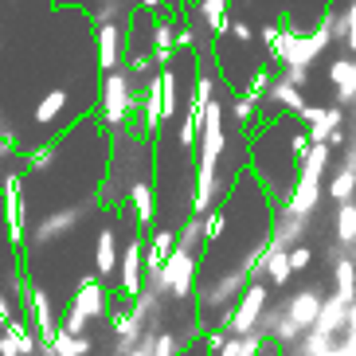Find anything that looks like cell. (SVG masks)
Here are the masks:
<instances>
[{
    "label": "cell",
    "instance_id": "cell-20",
    "mask_svg": "<svg viewBox=\"0 0 356 356\" xmlns=\"http://www.w3.org/2000/svg\"><path fill=\"white\" fill-rule=\"evenodd\" d=\"M172 247H177V231H145V274H157Z\"/></svg>",
    "mask_w": 356,
    "mask_h": 356
},
{
    "label": "cell",
    "instance_id": "cell-43",
    "mask_svg": "<svg viewBox=\"0 0 356 356\" xmlns=\"http://www.w3.org/2000/svg\"><path fill=\"white\" fill-rule=\"evenodd\" d=\"M0 325H4V321H0Z\"/></svg>",
    "mask_w": 356,
    "mask_h": 356
},
{
    "label": "cell",
    "instance_id": "cell-30",
    "mask_svg": "<svg viewBox=\"0 0 356 356\" xmlns=\"http://www.w3.org/2000/svg\"><path fill=\"white\" fill-rule=\"evenodd\" d=\"M184 337L172 333V329H157V341H153V356H180Z\"/></svg>",
    "mask_w": 356,
    "mask_h": 356
},
{
    "label": "cell",
    "instance_id": "cell-26",
    "mask_svg": "<svg viewBox=\"0 0 356 356\" xmlns=\"http://www.w3.org/2000/svg\"><path fill=\"white\" fill-rule=\"evenodd\" d=\"M266 345H270V341H266L262 333H239V337H227L216 356H262Z\"/></svg>",
    "mask_w": 356,
    "mask_h": 356
},
{
    "label": "cell",
    "instance_id": "cell-9",
    "mask_svg": "<svg viewBox=\"0 0 356 356\" xmlns=\"http://www.w3.org/2000/svg\"><path fill=\"white\" fill-rule=\"evenodd\" d=\"M95 40H98V71H118V67L129 59V20H118V24H102L95 28Z\"/></svg>",
    "mask_w": 356,
    "mask_h": 356
},
{
    "label": "cell",
    "instance_id": "cell-12",
    "mask_svg": "<svg viewBox=\"0 0 356 356\" xmlns=\"http://www.w3.org/2000/svg\"><path fill=\"white\" fill-rule=\"evenodd\" d=\"M325 79H329V86H333V106H353L356 102V59L353 55H337L333 63H329V71H325Z\"/></svg>",
    "mask_w": 356,
    "mask_h": 356
},
{
    "label": "cell",
    "instance_id": "cell-23",
    "mask_svg": "<svg viewBox=\"0 0 356 356\" xmlns=\"http://www.w3.org/2000/svg\"><path fill=\"white\" fill-rule=\"evenodd\" d=\"M157 86H161V122H172L180 106V86H177V67H157Z\"/></svg>",
    "mask_w": 356,
    "mask_h": 356
},
{
    "label": "cell",
    "instance_id": "cell-38",
    "mask_svg": "<svg viewBox=\"0 0 356 356\" xmlns=\"http://www.w3.org/2000/svg\"><path fill=\"white\" fill-rule=\"evenodd\" d=\"M345 165H356V137L345 145Z\"/></svg>",
    "mask_w": 356,
    "mask_h": 356
},
{
    "label": "cell",
    "instance_id": "cell-32",
    "mask_svg": "<svg viewBox=\"0 0 356 356\" xmlns=\"http://www.w3.org/2000/svg\"><path fill=\"white\" fill-rule=\"evenodd\" d=\"M286 259H290V270H293V274H298V270H309V266H314V251H309L305 243L290 247V251H286Z\"/></svg>",
    "mask_w": 356,
    "mask_h": 356
},
{
    "label": "cell",
    "instance_id": "cell-7",
    "mask_svg": "<svg viewBox=\"0 0 356 356\" xmlns=\"http://www.w3.org/2000/svg\"><path fill=\"white\" fill-rule=\"evenodd\" d=\"M266 305H270V286L266 282H247L243 293L235 298V305L227 309V317H223V333L227 337L254 333V325H259V317H262Z\"/></svg>",
    "mask_w": 356,
    "mask_h": 356
},
{
    "label": "cell",
    "instance_id": "cell-11",
    "mask_svg": "<svg viewBox=\"0 0 356 356\" xmlns=\"http://www.w3.org/2000/svg\"><path fill=\"white\" fill-rule=\"evenodd\" d=\"M259 106H266V114H286V118H293V114L305 106V90H302V86H293V83H286L282 74H274L270 86L262 90Z\"/></svg>",
    "mask_w": 356,
    "mask_h": 356
},
{
    "label": "cell",
    "instance_id": "cell-31",
    "mask_svg": "<svg viewBox=\"0 0 356 356\" xmlns=\"http://www.w3.org/2000/svg\"><path fill=\"white\" fill-rule=\"evenodd\" d=\"M200 337H204V353H208V356H216L223 348V341H227V333H223L220 325H204Z\"/></svg>",
    "mask_w": 356,
    "mask_h": 356
},
{
    "label": "cell",
    "instance_id": "cell-13",
    "mask_svg": "<svg viewBox=\"0 0 356 356\" xmlns=\"http://www.w3.org/2000/svg\"><path fill=\"white\" fill-rule=\"evenodd\" d=\"M129 208V216H134V223L141 231L149 227V223L157 220V200H153V180L149 177H137L134 184L126 188V200H122V211Z\"/></svg>",
    "mask_w": 356,
    "mask_h": 356
},
{
    "label": "cell",
    "instance_id": "cell-1",
    "mask_svg": "<svg viewBox=\"0 0 356 356\" xmlns=\"http://www.w3.org/2000/svg\"><path fill=\"white\" fill-rule=\"evenodd\" d=\"M223 106L227 102H220V95H216L204 110V126H200V141H196V177H192V216H204L208 208H216L220 196H227V188L220 184V161L227 153Z\"/></svg>",
    "mask_w": 356,
    "mask_h": 356
},
{
    "label": "cell",
    "instance_id": "cell-24",
    "mask_svg": "<svg viewBox=\"0 0 356 356\" xmlns=\"http://www.w3.org/2000/svg\"><path fill=\"white\" fill-rule=\"evenodd\" d=\"M325 196L333 200V204H341V200H356V165H345V161H341V168L325 180Z\"/></svg>",
    "mask_w": 356,
    "mask_h": 356
},
{
    "label": "cell",
    "instance_id": "cell-6",
    "mask_svg": "<svg viewBox=\"0 0 356 356\" xmlns=\"http://www.w3.org/2000/svg\"><path fill=\"white\" fill-rule=\"evenodd\" d=\"M24 168H12L0 177V208H4V231H8L12 247H24V235H28V220H24V208H28V196H24Z\"/></svg>",
    "mask_w": 356,
    "mask_h": 356
},
{
    "label": "cell",
    "instance_id": "cell-25",
    "mask_svg": "<svg viewBox=\"0 0 356 356\" xmlns=\"http://www.w3.org/2000/svg\"><path fill=\"white\" fill-rule=\"evenodd\" d=\"M223 110L235 118V126H239V129H251L254 122H259V110H262V106H259V98H251L247 90H243V95H231Z\"/></svg>",
    "mask_w": 356,
    "mask_h": 356
},
{
    "label": "cell",
    "instance_id": "cell-19",
    "mask_svg": "<svg viewBox=\"0 0 356 356\" xmlns=\"http://www.w3.org/2000/svg\"><path fill=\"white\" fill-rule=\"evenodd\" d=\"M345 314H348V302H345V298L325 293L321 314H317V321L309 325V329H321V333H329V337H341V329H345Z\"/></svg>",
    "mask_w": 356,
    "mask_h": 356
},
{
    "label": "cell",
    "instance_id": "cell-21",
    "mask_svg": "<svg viewBox=\"0 0 356 356\" xmlns=\"http://www.w3.org/2000/svg\"><path fill=\"white\" fill-rule=\"evenodd\" d=\"M333 243L345 251L356 243V200H341L333 208Z\"/></svg>",
    "mask_w": 356,
    "mask_h": 356
},
{
    "label": "cell",
    "instance_id": "cell-3",
    "mask_svg": "<svg viewBox=\"0 0 356 356\" xmlns=\"http://www.w3.org/2000/svg\"><path fill=\"white\" fill-rule=\"evenodd\" d=\"M196 282H200V254H188L172 247L168 259L161 262L157 274H145V286L168 298V302H192L196 298Z\"/></svg>",
    "mask_w": 356,
    "mask_h": 356
},
{
    "label": "cell",
    "instance_id": "cell-35",
    "mask_svg": "<svg viewBox=\"0 0 356 356\" xmlns=\"http://www.w3.org/2000/svg\"><path fill=\"white\" fill-rule=\"evenodd\" d=\"M282 79L305 90V86H309V67H282Z\"/></svg>",
    "mask_w": 356,
    "mask_h": 356
},
{
    "label": "cell",
    "instance_id": "cell-33",
    "mask_svg": "<svg viewBox=\"0 0 356 356\" xmlns=\"http://www.w3.org/2000/svg\"><path fill=\"white\" fill-rule=\"evenodd\" d=\"M227 35H235V43H251L254 40V28L247 20H243V16H235V12H231V20H227Z\"/></svg>",
    "mask_w": 356,
    "mask_h": 356
},
{
    "label": "cell",
    "instance_id": "cell-40",
    "mask_svg": "<svg viewBox=\"0 0 356 356\" xmlns=\"http://www.w3.org/2000/svg\"><path fill=\"white\" fill-rule=\"evenodd\" d=\"M348 254H353V262H356V243H353V247H348Z\"/></svg>",
    "mask_w": 356,
    "mask_h": 356
},
{
    "label": "cell",
    "instance_id": "cell-16",
    "mask_svg": "<svg viewBox=\"0 0 356 356\" xmlns=\"http://www.w3.org/2000/svg\"><path fill=\"white\" fill-rule=\"evenodd\" d=\"M149 55H153V67H168L172 55H177V28L168 16L153 20V35H149Z\"/></svg>",
    "mask_w": 356,
    "mask_h": 356
},
{
    "label": "cell",
    "instance_id": "cell-15",
    "mask_svg": "<svg viewBox=\"0 0 356 356\" xmlns=\"http://www.w3.org/2000/svg\"><path fill=\"white\" fill-rule=\"evenodd\" d=\"M329 262H333V293L345 298V302H356V262L345 247H329Z\"/></svg>",
    "mask_w": 356,
    "mask_h": 356
},
{
    "label": "cell",
    "instance_id": "cell-14",
    "mask_svg": "<svg viewBox=\"0 0 356 356\" xmlns=\"http://www.w3.org/2000/svg\"><path fill=\"white\" fill-rule=\"evenodd\" d=\"M118 259H122V243H118V227H110V223H106V227L98 231V239H95V274L102 278V282L118 274Z\"/></svg>",
    "mask_w": 356,
    "mask_h": 356
},
{
    "label": "cell",
    "instance_id": "cell-27",
    "mask_svg": "<svg viewBox=\"0 0 356 356\" xmlns=\"http://www.w3.org/2000/svg\"><path fill=\"white\" fill-rule=\"evenodd\" d=\"M59 145H63V141H47V145L24 153V177H43V172L55 165V157H59Z\"/></svg>",
    "mask_w": 356,
    "mask_h": 356
},
{
    "label": "cell",
    "instance_id": "cell-5",
    "mask_svg": "<svg viewBox=\"0 0 356 356\" xmlns=\"http://www.w3.org/2000/svg\"><path fill=\"white\" fill-rule=\"evenodd\" d=\"M98 114L110 129H122L134 118L137 110V90H134V79H129L126 67H118V71H106L102 86H98Z\"/></svg>",
    "mask_w": 356,
    "mask_h": 356
},
{
    "label": "cell",
    "instance_id": "cell-37",
    "mask_svg": "<svg viewBox=\"0 0 356 356\" xmlns=\"http://www.w3.org/2000/svg\"><path fill=\"white\" fill-rule=\"evenodd\" d=\"M345 329H356V302H348V314H345ZM341 329V333H345Z\"/></svg>",
    "mask_w": 356,
    "mask_h": 356
},
{
    "label": "cell",
    "instance_id": "cell-10",
    "mask_svg": "<svg viewBox=\"0 0 356 356\" xmlns=\"http://www.w3.org/2000/svg\"><path fill=\"white\" fill-rule=\"evenodd\" d=\"M305 235H309V220L278 208L270 220V231H266V251H290V247L305 243Z\"/></svg>",
    "mask_w": 356,
    "mask_h": 356
},
{
    "label": "cell",
    "instance_id": "cell-18",
    "mask_svg": "<svg viewBox=\"0 0 356 356\" xmlns=\"http://www.w3.org/2000/svg\"><path fill=\"white\" fill-rule=\"evenodd\" d=\"M196 16H200V24H204V32L223 40V35H227V20H231V0H200Z\"/></svg>",
    "mask_w": 356,
    "mask_h": 356
},
{
    "label": "cell",
    "instance_id": "cell-22",
    "mask_svg": "<svg viewBox=\"0 0 356 356\" xmlns=\"http://www.w3.org/2000/svg\"><path fill=\"white\" fill-rule=\"evenodd\" d=\"M67 106H71V90H67V86H51V90L40 98V106H35V114H32L35 126H55Z\"/></svg>",
    "mask_w": 356,
    "mask_h": 356
},
{
    "label": "cell",
    "instance_id": "cell-36",
    "mask_svg": "<svg viewBox=\"0 0 356 356\" xmlns=\"http://www.w3.org/2000/svg\"><path fill=\"white\" fill-rule=\"evenodd\" d=\"M0 356H20V348H16V341H12L4 329H0Z\"/></svg>",
    "mask_w": 356,
    "mask_h": 356
},
{
    "label": "cell",
    "instance_id": "cell-41",
    "mask_svg": "<svg viewBox=\"0 0 356 356\" xmlns=\"http://www.w3.org/2000/svg\"><path fill=\"white\" fill-rule=\"evenodd\" d=\"M8 4H16V0H8Z\"/></svg>",
    "mask_w": 356,
    "mask_h": 356
},
{
    "label": "cell",
    "instance_id": "cell-8",
    "mask_svg": "<svg viewBox=\"0 0 356 356\" xmlns=\"http://www.w3.org/2000/svg\"><path fill=\"white\" fill-rule=\"evenodd\" d=\"M145 286V231H134L118 259V298L134 302Z\"/></svg>",
    "mask_w": 356,
    "mask_h": 356
},
{
    "label": "cell",
    "instance_id": "cell-4",
    "mask_svg": "<svg viewBox=\"0 0 356 356\" xmlns=\"http://www.w3.org/2000/svg\"><path fill=\"white\" fill-rule=\"evenodd\" d=\"M98 208V200L95 196H86V200H74V204H63V208H51L47 216H40L32 227V239H28V247L32 251H47L51 243L67 239L71 231H79L90 216H95Z\"/></svg>",
    "mask_w": 356,
    "mask_h": 356
},
{
    "label": "cell",
    "instance_id": "cell-39",
    "mask_svg": "<svg viewBox=\"0 0 356 356\" xmlns=\"http://www.w3.org/2000/svg\"><path fill=\"white\" fill-rule=\"evenodd\" d=\"M137 4H141V8H161L165 0H137Z\"/></svg>",
    "mask_w": 356,
    "mask_h": 356
},
{
    "label": "cell",
    "instance_id": "cell-17",
    "mask_svg": "<svg viewBox=\"0 0 356 356\" xmlns=\"http://www.w3.org/2000/svg\"><path fill=\"white\" fill-rule=\"evenodd\" d=\"M90 353H95V341L86 333H67L63 325L55 329L47 345H40V356H90Z\"/></svg>",
    "mask_w": 356,
    "mask_h": 356
},
{
    "label": "cell",
    "instance_id": "cell-29",
    "mask_svg": "<svg viewBox=\"0 0 356 356\" xmlns=\"http://www.w3.org/2000/svg\"><path fill=\"white\" fill-rule=\"evenodd\" d=\"M266 286H290L293 270H290V259H286V251H266Z\"/></svg>",
    "mask_w": 356,
    "mask_h": 356
},
{
    "label": "cell",
    "instance_id": "cell-34",
    "mask_svg": "<svg viewBox=\"0 0 356 356\" xmlns=\"http://www.w3.org/2000/svg\"><path fill=\"white\" fill-rule=\"evenodd\" d=\"M325 356H356V329H345V333L337 337V345Z\"/></svg>",
    "mask_w": 356,
    "mask_h": 356
},
{
    "label": "cell",
    "instance_id": "cell-2",
    "mask_svg": "<svg viewBox=\"0 0 356 356\" xmlns=\"http://www.w3.org/2000/svg\"><path fill=\"white\" fill-rule=\"evenodd\" d=\"M110 298L114 293L106 290V282L98 278V274H83L79 282H74V293H71V305H67V314H63V329L67 333H90V325L106 321L110 317Z\"/></svg>",
    "mask_w": 356,
    "mask_h": 356
},
{
    "label": "cell",
    "instance_id": "cell-42",
    "mask_svg": "<svg viewBox=\"0 0 356 356\" xmlns=\"http://www.w3.org/2000/svg\"><path fill=\"white\" fill-rule=\"evenodd\" d=\"M32 356H40V353H32Z\"/></svg>",
    "mask_w": 356,
    "mask_h": 356
},
{
    "label": "cell",
    "instance_id": "cell-28",
    "mask_svg": "<svg viewBox=\"0 0 356 356\" xmlns=\"http://www.w3.org/2000/svg\"><path fill=\"white\" fill-rule=\"evenodd\" d=\"M177 247L188 251V254H200V262H204V251H208V247H204V223H200V216H192V220L177 231Z\"/></svg>",
    "mask_w": 356,
    "mask_h": 356
}]
</instances>
